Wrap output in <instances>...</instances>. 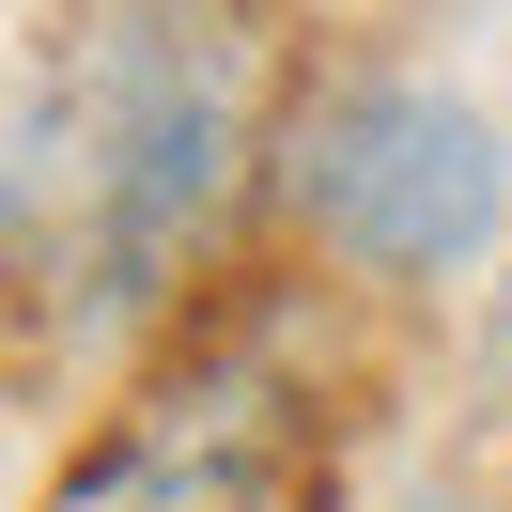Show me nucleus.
<instances>
[{
  "instance_id": "nucleus-1",
  "label": "nucleus",
  "mask_w": 512,
  "mask_h": 512,
  "mask_svg": "<svg viewBox=\"0 0 512 512\" xmlns=\"http://www.w3.org/2000/svg\"><path fill=\"white\" fill-rule=\"evenodd\" d=\"M63 156H78V280L94 311H156L187 249L218 233L249 125V32L233 0H94L63 63Z\"/></svg>"
},
{
  "instance_id": "nucleus-2",
  "label": "nucleus",
  "mask_w": 512,
  "mask_h": 512,
  "mask_svg": "<svg viewBox=\"0 0 512 512\" xmlns=\"http://www.w3.org/2000/svg\"><path fill=\"white\" fill-rule=\"evenodd\" d=\"M264 202L311 264L342 280H450L497 249L512 156L481 140V109H450L435 78H326L264 140Z\"/></svg>"
},
{
  "instance_id": "nucleus-3",
  "label": "nucleus",
  "mask_w": 512,
  "mask_h": 512,
  "mask_svg": "<svg viewBox=\"0 0 512 512\" xmlns=\"http://www.w3.org/2000/svg\"><path fill=\"white\" fill-rule=\"evenodd\" d=\"M280 373H249V357H218V373L156 388L140 419H109L94 450H78L63 481H47V512H264V481H280Z\"/></svg>"
},
{
  "instance_id": "nucleus-4",
  "label": "nucleus",
  "mask_w": 512,
  "mask_h": 512,
  "mask_svg": "<svg viewBox=\"0 0 512 512\" xmlns=\"http://www.w3.org/2000/svg\"><path fill=\"white\" fill-rule=\"evenodd\" d=\"M16 295H32V280H16V233H0V311H16Z\"/></svg>"
}]
</instances>
